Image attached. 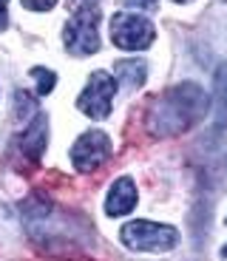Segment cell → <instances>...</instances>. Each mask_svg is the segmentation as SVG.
Returning <instances> with one entry per match:
<instances>
[{
    "mask_svg": "<svg viewBox=\"0 0 227 261\" xmlns=\"http://www.w3.org/2000/svg\"><path fill=\"white\" fill-rule=\"evenodd\" d=\"M136 207V185L131 176H119L111 185L108 199H105V213L108 216H128Z\"/></svg>",
    "mask_w": 227,
    "mask_h": 261,
    "instance_id": "9c48e42d",
    "label": "cell"
},
{
    "mask_svg": "<svg viewBox=\"0 0 227 261\" xmlns=\"http://www.w3.org/2000/svg\"><path fill=\"white\" fill-rule=\"evenodd\" d=\"M221 255H224V258H227V244H224V247H221Z\"/></svg>",
    "mask_w": 227,
    "mask_h": 261,
    "instance_id": "ac0fdd59",
    "label": "cell"
},
{
    "mask_svg": "<svg viewBox=\"0 0 227 261\" xmlns=\"http://www.w3.org/2000/svg\"><path fill=\"white\" fill-rule=\"evenodd\" d=\"M32 77L40 83L37 85L40 94H52L54 91V80H57V77H54V71H45V68H40V65H37V68H32Z\"/></svg>",
    "mask_w": 227,
    "mask_h": 261,
    "instance_id": "7c38bea8",
    "label": "cell"
},
{
    "mask_svg": "<svg viewBox=\"0 0 227 261\" xmlns=\"http://www.w3.org/2000/svg\"><path fill=\"white\" fill-rule=\"evenodd\" d=\"M154 23L139 14L119 12L111 17V40H114V46L125 48V51H142L154 43Z\"/></svg>",
    "mask_w": 227,
    "mask_h": 261,
    "instance_id": "8992f818",
    "label": "cell"
},
{
    "mask_svg": "<svg viewBox=\"0 0 227 261\" xmlns=\"http://www.w3.org/2000/svg\"><path fill=\"white\" fill-rule=\"evenodd\" d=\"M173 3H190V0H173Z\"/></svg>",
    "mask_w": 227,
    "mask_h": 261,
    "instance_id": "d6986e66",
    "label": "cell"
},
{
    "mask_svg": "<svg viewBox=\"0 0 227 261\" xmlns=\"http://www.w3.org/2000/svg\"><path fill=\"white\" fill-rule=\"evenodd\" d=\"M111 156V139L103 130H88L74 142L71 148V162L80 173H94L99 165H105Z\"/></svg>",
    "mask_w": 227,
    "mask_h": 261,
    "instance_id": "52a82bcc",
    "label": "cell"
},
{
    "mask_svg": "<svg viewBox=\"0 0 227 261\" xmlns=\"http://www.w3.org/2000/svg\"><path fill=\"white\" fill-rule=\"evenodd\" d=\"M216 125L224 128L227 125V63H221L216 68Z\"/></svg>",
    "mask_w": 227,
    "mask_h": 261,
    "instance_id": "8fae6325",
    "label": "cell"
},
{
    "mask_svg": "<svg viewBox=\"0 0 227 261\" xmlns=\"http://www.w3.org/2000/svg\"><path fill=\"white\" fill-rule=\"evenodd\" d=\"M99 14L97 9H77L68 23H65V48L77 57H88V54L99 51Z\"/></svg>",
    "mask_w": 227,
    "mask_h": 261,
    "instance_id": "277c9868",
    "label": "cell"
},
{
    "mask_svg": "<svg viewBox=\"0 0 227 261\" xmlns=\"http://www.w3.org/2000/svg\"><path fill=\"white\" fill-rule=\"evenodd\" d=\"M131 9H156V0H122Z\"/></svg>",
    "mask_w": 227,
    "mask_h": 261,
    "instance_id": "9a60e30c",
    "label": "cell"
},
{
    "mask_svg": "<svg viewBox=\"0 0 227 261\" xmlns=\"http://www.w3.org/2000/svg\"><path fill=\"white\" fill-rule=\"evenodd\" d=\"M117 97V80L108 71H94L88 77V85L77 97V108L91 119H105L111 114V105Z\"/></svg>",
    "mask_w": 227,
    "mask_h": 261,
    "instance_id": "5b68a950",
    "label": "cell"
},
{
    "mask_svg": "<svg viewBox=\"0 0 227 261\" xmlns=\"http://www.w3.org/2000/svg\"><path fill=\"white\" fill-rule=\"evenodd\" d=\"M20 210H23V222H26L29 236L37 244H43L45 250L68 247V244L85 247L91 239L85 219L71 222V216L65 210L54 207L52 202H43V196H32L26 204H20Z\"/></svg>",
    "mask_w": 227,
    "mask_h": 261,
    "instance_id": "7a4b0ae2",
    "label": "cell"
},
{
    "mask_svg": "<svg viewBox=\"0 0 227 261\" xmlns=\"http://www.w3.org/2000/svg\"><path fill=\"white\" fill-rule=\"evenodd\" d=\"M23 6L29 12H48V9L57 6V0H23Z\"/></svg>",
    "mask_w": 227,
    "mask_h": 261,
    "instance_id": "5bb4252c",
    "label": "cell"
},
{
    "mask_svg": "<svg viewBox=\"0 0 227 261\" xmlns=\"http://www.w3.org/2000/svg\"><path fill=\"white\" fill-rule=\"evenodd\" d=\"M45 145H48V119H45L43 114H34L32 125H29V128L17 137L14 148H17L26 159L37 162V159L45 153Z\"/></svg>",
    "mask_w": 227,
    "mask_h": 261,
    "instance_id": "ba28073f",
    "label": "cell"
},
{
    "mask_svg": "<svg viewBox=\"0 0 227 261\" xmlns=\"http://www.w3.org/2000/svg\"><path fill=\"white\" fill-rule=\"evenodd\" d=\"M208 111L210 99L205 88L196 83H179L150 102L148 130L156 137H176V134H185L193 125H199Z\"/></svg>",
    "mask_w": 227,
    "mask_h": 261,
    "instance_id": "6da1fadb",
    "label": "cell"
},
{
    "mask_svg": "<svg viewBox=\"0 0 227 261\" xmlns=\"http://www.w3.org/2000/svg\"><path fill=\"white\" fill-rule=\"evenodd\" d=\"M99 0H71L74 9H88V6H97Z\"/></svg>",
    "mask_w": 227,
    "mask_h": 261,
    "instance_id": "e0dca14e",
    "label": "cell"
},
{
    "mask_svg": "<svg viewBox=\"0 0 227 261\" xmlns=\"http://www.w3.org/2000/svg\"><path fill=\"white\" fill-rule=\"evenodd\" d=\"M34 108V99L29 97L26 91H17L14 94V114H17V117H23V114H29Z\"/></svg>",
    "mask_w": 227,
    "mask_h": 261,
    "instance_id": "4fadbf2b",
    "label": "cell"
},
{
    "mask_svg": "<svg viewBox=\"0 0 227 261\" xmlns=\"http://www.w3.org/2000/svg\"><path fill=\"white\" fill-rule=\"evenodd\" d=\"M119 239H122L131 250L168 253V250L176 247L179 233H176V227H170V224H156V222H148V219H136V222L125 224Z\"/></svg>",
    "mask_w": 227,
    "mask_h": 261,
    "instance_id": "3957f363",
    "label": "cell"
},
{
    "mask_svg": "<svg viewBox=\"0 0 227 261\" xmlns=\"http://www.w3.org/2000/svg\"><path fill=\"white\" fill-rule=\"evenodd\" d=\"M114 77L122 85H128V88H139L145 83V77H148V68H145L142 60H119L114 65Z\"/></svg>",
    "mask_w": 227,
    "mask_h": 261,
    "instance_id": "30bf717a",
    "label": "cell"
},
{
    "mask_svg": "<svg viewBox=\"0 0 227 261\" xmlns=\"http://www.w3.org/2000/svg\"><path fill=\"white\" fill-rule=\"evenodd\" d=\"M9 26V0H0V32Z\"/></svg>",
    "mask_w": 227,
    "mask_h": 261,
    "instance_id": "2e32d148",
    "label": "cell"
}]
</instances>
